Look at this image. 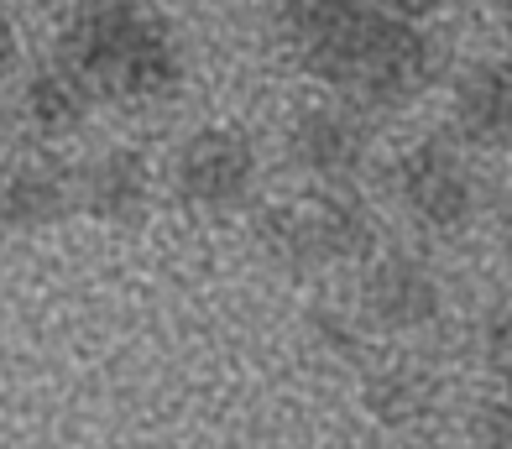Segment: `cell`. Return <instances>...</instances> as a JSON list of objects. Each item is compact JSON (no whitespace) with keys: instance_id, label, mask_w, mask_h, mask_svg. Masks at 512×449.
Instances as JSON below:
<instances>
[{"instance_id":"cell-1","label":"cell","mask_w":512,"mask_h":449,"mask_svg":"<svg viewBox=\"0 0 512 449\" xmlns=\"http://www.w3.org/2000/svg\"><path fill=\"white\" fill-rule=\"evenodd\" d=\"M58 53H68L95 79L100 100L152 105L183 84L178 32L142 0H79Z\"/></svg>"},{"instance_id":"cell-2","label":"cell","mask_w":512,"mask_h":449,"mask_svg":"<svg viewBox=\"0 0 512 449\" xmlns=\"http://www.w3.org/2000/svg\"><path fill=\"white\" fill-rule=\"evenodd\" d=\"M429 79H434V42L424 37V27H413V16H398L382 6L377 27H371L340 94H351L366 110H398L418 100L429 89Z\"/></svg>"},{"instance_id":"cell-3","label":"cell","mask_w":512,"mask_h":449,"mask_svg":"<svg viewBox=\"0 0 512 449\" xmlns=\"http://www.w3.org/2000/svg\"><path fill=\"white\" fill-rule=\"evenodd\" d=\"M377 16V0H277V27L293 42V53L304 58L309 74L335 89H345L351 79Z\"/></svg>"},{"instance_id":"cell-4","label":"cell","mask_w":512,"mask_h":449,"mask_svg":"<svg viewBox=\"0 0 512 449\" xmlns=\"http://www.w3.org/2000/svg\"><path fill=\"white\" fill-rule=\"evenodd\" d=\"M173 188L199 215H236L256 199V152L241 131L204 126L173 157Z\"/></svg>"},{"instance_id":"cell-5","label":"cell","mask_w":512,"mask_h":449,"mask_svg":"<svg viewBox=\"0 0 512 449\" xmlns=\"http://www.w3.org/2000/svg\"><path fill=\"white\" fill-rule=\"evenodd\" d=\"M366 152H371V121L366 105H356L351 94L298 110L288 126V162L314 183H351L366 168Z\"/></svg>"},{"instance_id":"cell-6","label":"cell","mask_w":512,"mask_h":449,"mask_svg":"<svg viewBox=\"0 0 512 449\" xmlns=\"http://www.w3.org/2000/svg\"><path fill=\"white\" fill-rule=\"evenodd\" d=\"M392 188H398V204L408 215L439 235H455L476 215V178L460 162V152H450L445 141H418V147H408L398 173H392Z\"/></svg>"},{"instance_id":"cell-7","label":"cell","mask_w":512,"mask_h":449,"mask_svg":"<svg viewBox=\"0 0 512 449\" xmlns=\"http://www.w3.org/2000/svg\"><path fill=\"white\" fill-rule=\"evenodd\" d=\"M445 309V293H439V277L429 262H418L408 251H387L366 267L361 277V319L387 329V335H413V329H429Z\"/></svg>"},{"instance_id":"cell-8","label":"cell","mask_w":512,"mask_h":449,"mask_svg":"<svg viewBox=\"0 0 512 449\" xmlns=\"http://www.w3.org/2000/svg\"><path fill=\"white\" fill-rule=\"evenodd\" d=\"M74 204L105 225H142L152 204V178L142 152L105 147L100 157H89L74 173Z\"/></svg>"},{"instance_id":"cell-9","label":"cell","mask_w":512,"mask_h":449,"mask_svg":"<svg viewBox=\"0 0 512 449\" xmlns=\"http://www.w3.org/2000/svg\"><path fill=\"white\" fill-rule=\"evenodd\" d=\"M100 105V89L68 53H48L27 84H21V115L42 131V136H68L89 121V110Z\"/></svg>"},{"instance_id":"cell-10","label":"cell","mask_w":512,"mask_h":449,"mask_svg":"<svg viewBox=\"0 0 512 449\" xmlns=\"http://www.w3.org/2000/svg\"><path fill=\"white\" fill-rule=\"evenodd\" d=\"M74 209V178L42 157L0 162V230L32 235Z\"/></svg>"},{"instance_id":"cell-11","label":"cell","mask_w":512,"mask_h":449,"mask_svg":"<svg viewBox=\"0 0 512 449\" xmlns=\"http://www.w3.org/2000/svg\"><path fill=\"white\" fill-rule=\"evenodd\" d=\"M455 136L465 147H502L512 141V63H471L455 84Z\"/></svg>"},{"instance_id":"cell-12","label":"cell","mask_w":512,"mask_h":449,"mask_svg":"<svg viewBox=\"0 0 512 449\" xmlns=\"http://www.w3.org/2000/svg\"><path fill=\"white\" fill-rule=\"evenodd\" d=\"M309 215H314V230H319L324 267L361 262V256H371V246H377V220H371L366 199L351 183H319V194L309 199Z\"/></svg>"},{"instance_id":"cell-13","label":"cell","mask_w":512,"mask_h":449,"mask_svg":"<svg viewBox=\"0 0 512 449\" xmlns=\"http://www.w3.org/2000/svg\"><path fill=\"white\" fill-rule=\"evenodd\" d=\"M256 246H262V256L277 272H293V277L324 267L309 199L304 204H272V209H262V215H256Z\"/></svg>"},{"instance_id":"cell-14","label":"cell","mask_w":512,"mask_h":449,"mask_svg":"<svg viewBox=\"0 0 512 449\" xmlns=\"http://www.w3.org/2000/svg\"><path fill=\"white\" fill-rule=\"evenodd\" d=\"M366 408L387 429H408V423H418L434 408V382L408 361L377 366V371H366Z\"/></svg>"},{"instance_id":"cell-15","label":"cell","mask_w":512,"mask_h":449,"mask_svg":"<svg viewBox=\"0 0 512 449\" xmlns=\"http://www.w3.org/2000/svg\"><path fill=\"white\" fill-rule=\"evenodd\" d=\"M309 340L324 350V356H335V361H361L366 356V335L335 309H314L309 314Z\"/></svg>"},{"instance_id":"cell-16","label":"cell","mask_w":512,"mask_h":449,"mask_svg":"<svg viewBox=\"0 0 512 449\" xmlns=\"http://www.w3.org/2000/svg\"><path fill=\"white\" fill-rule=\"evenodd\" d=\"M486 361L502 376H512V298H502L486 319Z\"/></svg>"},{"instance_id":"cell-17","label":"cell","mask_w":512,"mask_h":449,"mask_svg":"<svg viewBox=\"0 0 512 449\" xmlns=\"http://www.w3.org/2000/svg\"><path fill=\"white\" fill-rule=\"evenodd\" d=\"M476 434H481L486 444H497V449H512V392H497L492 403L481 408Z\"/></svg>"},{"instance_id":"cell-18","label":"cell","mask_w":512,"mask_h":449,"mask_svg":"<svg viewBox=\"0 0 512 449\" xmlns=\"http://www.w3.org/2000/svg\"><path fill=\"white\" fill-rule=\"evenodd\" d=\"M16 68V21H11V11L0 6V79H6Z\"/></svg>"},{"instance_id":"cell-19","label":"cell","mask_w":512,"mask_h":449,"mask_svg":"<svg viewBox=\"0 0 512 449\" xmlns=\"http://www.w3.org/2000/svg\"><path fill=\"white\" fill-rule=\"evenodd\" d=\"M377 6L398 11V16H424V11H434V6H445V0H377Z\"/></svg>"},{"instance_id":"cell-20","label":"cell","mask_w":512,"mask_h":449,"mask_svg":"<svg viewBox=\"0 0 512 449\" xmlns=\"http://www.w3.org/2000/svg\"><path fill=\"white\" fill-rule=\"evenodd\" d=\"M502 246H507V256H512V199H507V209H502Z\"/></svg>"},{"instance_id":"cell-21","label":"cell","mask_w":512,"mask_h":449,"mask_svg":"<svg viewBox=\"0 0 512 449\" xmlns=\"http://www.w3.org/2000/svg\"><path fill=\"white\" fill-rule=\"evenodd\" d=\"M497 6H502V11H507V21H512V0H497Z\"/></svg>"}]
</instances>
